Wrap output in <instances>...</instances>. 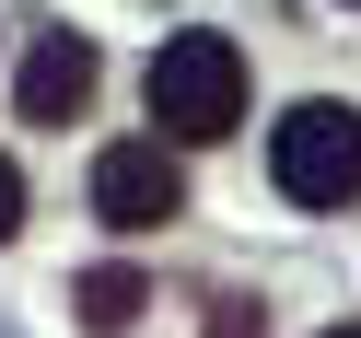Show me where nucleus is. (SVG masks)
I'll use <instances>...</instances> for the list:
<instances>
[{
    "instance_id": "4",
    "label": "nucleus",
    "mask_w": 361,
    "mask_h": 338,
    "mask_svg": "<svg viewBox=\"0 0 361 338\" xmlns=\"http://www.w3.org/2000/svg\"><path fill=\"white\" fill-rule=\"evenodd\" d=\"M82 105H94V47H82V35H35V59H24V117H35V128H71Z\"/></svg>"
},
{
    "instance_id": "6",
    "label": "nucleus",
    "mask_w": 361,
    "mask_h": 338,
    "mask_svg": "<svg viewBox=\"0 0 361 338\" xmlns=\"http://www.w3.org/2000/svg\"><path fill=\"white\" fill-rule=\"evenodd\" d=\"M210 338H268V315H257V303L233 291V303H210Z\"/></svg>"
},
{
    "instance_id": "2",
    "label": "nucleus",
    "mask_w": 361,
    "mask_h": 338,
    "mask_svg": "<svg viewBox=\"0 0 361 338\" xmlns=\"http://www.w3.org/2000/svg\"><path fill=\"white\" fill-rule=\"evenodd\" d=\"M268 175H280V198H303V210H350L361 198V105H291L280 128H268Z\"/></svg>"
},
{
    "instance_id": "7",
    "label": "nucleus",
    "mask_w": 361,
    "mask_h": 338,
    "mask_svg": "<svg viewBox=\"0 0 361 338\" xmlns=\"http://www.w3.org/2000/svg\"><path fill=\"white\" fill-rule=\"evenodd\" d=\"M12 234H24V175L0 164V245H12Z\"/></svg>"
},
{
    "instance_id": "3",
    "label": "nucleus",
    "mask_w": 361,
    "mask_h": 338,
    "mask_svg": "<svg viewBox=\"0 0 361 338\" xmlns=\"http://www.w3.org/2000/svg\"><path fill=\"white\" fill-rule=\"evenodd\" d=\"M94 210L117 222V234H164V222L187 210L175 140H105V152H94Z\"/></svg>"
},
{
    "instance_id": "5",
    "label": "nucleus",
    "mask_w": 361,
    "mask_h": 338,
    "mask_svg": "<svg viewBox=\"0 0 361 338\" xmlns=\"http://www.w3.org/2000/svg\"><path fill=\"white\" fill-rule=\"evenodd\" d=\"M71 303H82V327H94V338H117V327H140V315H152V280H140V268H82Z\"/></svg>"
},
{
    "instance_id": "8",
    "label": "nucleus",
    "mask_w": 361,
    "mask_h": 338,
    "mask_svg": "<svg viewBox=\"0 0 361 338\" xmlns=\"http://www.w3.org/2000/svg\"><path fill=\"white\" fill-rule=\"evenodd\" d=\"M326 338H361V327H326Z\"/></svg>"
},
{
    "instance_id": "1",
    "label": "nucleus",
    "mask_w": 361,
    "mask_h": 338,
    "mask_svg": "<svg viewBox=\"0 0 361 338\" xmlns=\"http://www.w3.org/2000/svg\"><path fill=\"white\" fill-rule=\"evenodd\" d=\"M152 128L164 140H233L245 128V47L233 35H164L152 47Z\"/></svg>"
}]
</instances>
